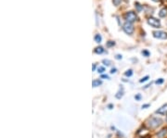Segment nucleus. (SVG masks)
Here are the masks:
<instances>
[{
	"label": "nucleus",
	"instance_id": "dca6fc26",
	"mask_svg": "<svg viewBox=\"0 0 167 138\" xmlns=\"http://www.w3.org/2000/svg\"><path fill=\"white\" fill-rule=\"evenodd\" d=\"M141 54L144 56V57H149V55H151V53H149L148 50H142V52H141Z\"/></svg>",
	"mask_w": 167,
	"mask_h": 138
},
{
	"label": "nucleus",
	"instance_id": "9d476101",
	"mask_svg": "<svg viewBox=\"0 0 167 138\" xmlns=\"http://www.w3.org/2000/svg\"><path fill=\"white\" fill-rule=\"evenodd\" d=\"M92 84H93V87H98L99 85H101L102 82L100 81V80L97 79V80H93V83H92Z\"/></svg>",
	"mask_w": 167,
	"mask_h": 138
},
{
	"label": "nucleus",
	"instance_id": "1a4fd4ad",
	"mask_svg": "<svg viewBox=\"0 0 167 138\" xmlns=\"http://www.w3.org/2000/svg\"><path fill=\"white\" fill-rule=\"evenodd\" d=\"M167 15V8H162V10H160V12H159V16L161 17V18H164L165 16Z\"/></svg>",
	"mask_w": 167,
	"mask_h": 138
},
{
	"label": "nucleus",
	"instance_id": "6e6552de",
	"mask_svg": "<svg viewBox=\"0 0 167 138\" xmlns=\"http://www.w3.org/2000/svg\"><path fill=\"white\" fill-rule=\"evenodd\" d=\"M104 48L102 47V46H98V47H96L95 48V50H94V52L96 53V54H99V55H100V54H102V53H104Z\"/></svg>",
	"mask_w": 167,
	"mask_h": 138
},
{
	"label": "nucleus",
	"instance_id": "f8f14e48",
	"mask_svg": "<svg viewBox=\"0 0 167 138\" xmlns=\"http://www.w3.org/2000/svg\"><path fill=\"white\" fill-rule=\"evenodd\" d=\"M123 96H124V91H123V89H122V90L120 89V90L118 91L117 94L115 95V97H116V98H118V99H120V98H122Z\"/></svg>",
	"mask_w": 167,
	"mask_h": 138
},
{
	"label": "nucleus",
	"instance_id": "a211bd4d",
	"mask_svg": "<svg viewBox=\"0 0 167 138\" xmlns=\"http://www.w3.org/2000/svg\"><path fill=\"white\" fill-rule=\"evenodd\" d=\"M149 75H147V76H145V77H143L142 79H140V80H139V83H144V82H147L148 80H149Z\"/></svg>",
	"mask_w": 167,
	"mask_h": 138
},
{
	"label": "nucleus",
	"instance_id": "f257e3e1",
	"mask_svg": "<svg viewBox=\"0 0 167 138\" xmlns=\"http://www.w3.org/2000/svg\"><path fill=\"white\" fill-rule=\"evenodd\" d=\"M164 121L161 119V118H158V117H152V118H149L147 122H146V125L151 128V129H156L158 127H160Z\"/></svg>",
	"mask_w": 167,
	"mask_h": 138
},
{
	"label": "nucleus",
	"instance_id": "b1692460",
	"mask_svg": "<svg viewBox=\"0 0 167 138\" xmlns=\"http://www.w3.org/2000/svg\"><path fill=\"white\" fill-rule=\"evenodd\" d=\"M116 72H117V69H116V68H112V70H111V73L113 74V73H115Z\"/></svg>",
	"mask_w": 167,
	"mask_h": 138
},
{
	"label": "nucleus",
	"instance_id": "a878e982",
	"mask_svg": "<svg viewBox=\"0 0 167 138\" xmlns=\"http://www.w3.org/2000/svg\"><path fill=\"white\" fill-rule=\"evenodd\" d=\"M101 78H102V79H110L108 75H105V74H102V75H101Z\"/></svg>",
	"mask_w": 167,
	"mask_h": 138
},
{
	"label": "nucleus",
	"instance_id": "bb28decb",
	"mask_svg": "<svg viewBox=\"0 0 167 138\" xmlns=\"http://www.w3.org/2000/svg\"><path fill=\"white\" fill-rule=\"evenodd\" d=\"M112 108H113V105H112V104H109V105H108V109H112Z\"/></svg>",
	"mask_w": 167,
	"mask_h": 138
},
{
	"label": "nucleus",
	"instance_id": "4be33fe9",
	"mask_svg": "<svg viewBox=\"0 0 167 138\" xmlns=\"http://www.w3.org/2000/svg\"><path fill=\"white\" fill-rule=\"evenodd\" d=\"M135 99L137 100V101L140 100V99H141V95H140V94H138L137 96H135Z\"/></svg>",
	"mask_w": 167,
	"mask_h": 138
},
{
	"label": "nucleus",
	"instance_id": "c85d7f7f",
	"mask_svg": "<svg viewBox=\"0 0 167 138\" xmlns=\"http://www.w3.org/2000/svg\"><path fill=\"white\" fill-rule=\"evenodd\" d=\"M152 1H154V2H160L161 0H152Z\"/></svg>",
	"mask_w": 167,
	"mask_h": 138
},
{
	"label": "nucleus",
	"instance_id": "0eeeda50",
	"mask_svg": "<svg viewBox=\"0 0 167 138\" xmlns=\"http://www.w3.org/2000/svg\"><path fill=\"white\" fill-rule=\"evenodd\" d=\"M166 133H167V128H164V129H162V130H161L159 133H157V136L159 138H162V137L165 136Z\"/></svg>",
	"mask_w": 167,
	"mask_h": 138
},
{
	"label": "nucleus",
	"instance_id": "aec40b11",
	"mask_svg": "<svg viewBox=\"0 0 167 138\" xmlns=\"http://www.w3.org/2000/svg\"><path fill=\"white\" fill-rule=\"evenodd\" d=\"M114 44H115V42H113V41H108L107 42V46L108 47H112L113 46Z\"/></svg>",
	"mask_w": 167,
	"mask_h": 138
},
{
	"label": "nucleus",
	"instance_id": "423d86ee",
	"mask_svg": "<svg viewBox=\"0 0 167 138\" xmlns=\"http://www.w3.org/2000/svg\"><path fill=\"white\" fill-rule=\"evenodd\" d=\"M156 114H160V115H165L167 114V104L162 106L160 109H158L156 111H155Z\"/></svg>",
	"mask_w": 167,
	"mask_h": 138
},
{
	"label": "nucleus",
	"instance_id": "7ed1b4c3",
	"mask_svg": "<svg viewBox=\"0 0 167 138\" xmlns=\"http://www.w3.org/2000/svg\"><path fill=\"white\" fill-rule=\"evenodd\" d=\"M148 23L153 28H158V29L161 28V21H160V20H158L157 18L149 17L148 19Z\"/></svg>",
	"mask_w": 167,
	"mask_h": 138
},
{
	"label": "nucleus",
	"instance_id": "9b49d317",
	"mask_svg": "<svg viewBox=\"0 0 167 138\" xmlns=\"http://www.w3.org/2000/svg\"><path fill=\"white\" fill-rule=\"evenodd\" d=\"M94 40H95V42H96V43H98V44L101 43V41H102L101 35L99 34V33H97V34L95 35V37H94Z\"/></svg>",
	"mask_w": 167,
	"mask_h": 138
},
{
	"label": "nucleus",
	"instance_id": "2eb2a0df",
	"mask_svg": "<svg viewBox=\"0 0 167 138\" xmlns=\"http://www.w3.org/2000/svg\"><path fill=\"white\" fill-rule=\"evenodd\" d=\"M105 70H105V68H104V67H102V66H99V68H98V72L100 73V74H102L105 72Z\"/></svg>",
	"mask_w": 167,
	"mask_h": 138
},
{
	"label": "nucleus",
	"instance_id": "39448f33",
	"mask_svg": "<svg viewBox=\"0 0 167 138\" xmlns=\"http://www.w3.org/2000/svg\"><path fill=\"white\" fill-rule=\"evenodd\" d=\"M153 37L157 39H162V40H166L167 39V33L162 32V31H154L152 33Z\"/></svg>",
	"mask_w": 167,
	"mask_h": 138
},
{
	"label": "nucleus",
	"instance_id": "cd10ccee",
	"mask_svg": "<svg viewBox=\"0 0 167 138\" xmlns=\"http://www.w3.org/2000/svg\"><path fill=\"white\" fill-rule=\"evenodd\" d=\"M96 68H97V65H96V64H93V68H92L93 72H95V70H96Z\"/></svg>",
	"mask_w": 167,
	"mask_h": 138
},
{
	"label": "nucleus",
	"instance_id": "393cba45",
	"mask_svg": "<svg viewBox=\"0 0 167 138\" xmlns=\"http://www.w3.org/2000/svg\"><path fill=\"white\" fill-rule=\"evenodd\" d=\"M149 106H151V104H145V105L142 106V109H147V108H149Z\"/></svg>",
	"mask_w": 167,
	"mask_h": 138
},
{
	"label": "nucleus",
	"instance_id": "5701e85b",
	"mask_svg": "<svg viewBox=\"0 0 167 138\" xmlns=\"http://www.w3.org/2000/svg\"><path fill=\"white\" fill-rule=\"evenodd\" d=\"M115 59H123V57H122V55H119V54H118V55L115 56Z\"/></svg>",
	"mask_w": 167,
	"mask_h": 138
},
{
	"label": "nucleus",
	"instance_id": "f03ea898",
	"mask_svg": "<svg viewBox=\"0 0 167 138\" xmlns=\"http://www.w3.org/2000/svg\"><path fill=\"white\" fill-rule=\"evenodd\" d=\"M124 18H125V20H126V22H130V23H133V22H135L136 20H138V16L134 11L126 12L125 14V16H124Z\"/></svg>",
	"mask_w": 167,
	"mask_h": 138
},
{
	"label": "nucleus",
	"instance_id": "20e7f679",
	"mask_svg": "<svg viewBox=\"0 0 167 138\" xmlns=\"http://www.w3.org/2000/svg\"><path fill=\"white\" fill-rule=\"evenodd\" d=\"M123 30H124V32L126 34L131 35L132 33H134L135 28H134L133 24L130 23V22H125V23H124V25H123Z\"/></svg>",
	"mask_w": 167,
	"mask_h": 138
},
{
	"label": "nucleus",
	"instance_id": "f3484780",
	"mask_svg": "<svg viewBox=\"0 0 167 138\" xmlns=\"http://www.w3.org/2000/svg\"><path fill=\"white\" fill-rule=\"evenodd\" d=\"M102 63L104 64V65H106V66H110L112 64V62H111V60H109V59H103L102 60Z\"/></svg>",
	"mask_w": 167,
	"mask_h": 138
},
{
	"label": "nucleus",
	"instance_id": "4468645a",
	"mask_svg": "<svg viewBox=\"0 0 167 138\" xmlns=\"http://www.w3.org/2000/svg\"><path fill=\"white\" fill-rule=\"evenodd\" d=\"M125 75L126 77H131L132 75H133V70H127L126 72H125Z\"/></svg>",
	"mask_w": 167,
	"mask_h": 138
},
{
	"label": "nucleus",
	"instance_id": "412c9836",
	"mask_svg": "<svg viewBox=\"0 0 167 138\" xmlns=\"http://www.w3.org/2000/svg\"><path fill=\"white\" fill-rule=\"evenodd\" d=\"M122 0H112V2L114 4V6H119Z\"/></svg>",
	"mask_w": 167,
	"mask_h": 138
},
{
	"label": "nucleus",
	"instance_id": "ddd939ff",
	"mask_svg": "<svg viewBox=\"0 0 167 138\" xmlns=\"http://www.w3.org/2000/svg\"><path fill=\"white\" fill-rule=\"evenodd\" d=\"M135 7L137 8V10H138V12H140L142 10H143V6L142 5H140V4L138 3V2H136L135 3Z\"/></svg>",
	"mask_w": 167,
	"mask_h": 138
},
{
	"label": "nucleus",
	"instance_id": "6ab92c4d",
	"mask_svg": "<svg viewBox=\"0 0 167 138\" xmlns=\"http://www.w3.org/2000/svg\"><path fill=\"white\" fill-rule=\"evenodd\" d=\"M164 79H162V78H160V79H158V80H156V82H155V83H156V84H162V83H164Z\"/></svg>",
	"mask_w": 167,
	"mask_h": 138
}]
</instances>
